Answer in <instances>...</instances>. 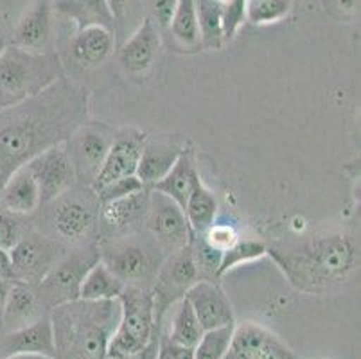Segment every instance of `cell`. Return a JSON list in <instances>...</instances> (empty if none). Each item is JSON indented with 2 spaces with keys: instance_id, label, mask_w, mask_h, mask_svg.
Wrapping results in <instances>:
<instances>
[{
  "instance_id": "6da1fadb",
  "label": "cell",
  "mask_w": 361,
  "mask_h": 359,
  "mask_svg": "<svg viewBox=\"0 0 361 359\" xmlns=\"http://www.w3.org/2000/svg\"><path fill=\"white\" fill-rule=\"evenodd\" d=\"M90 121V92L67 75L16 107L0 111V194L9 178Z\"/></svg>"
},
{
  "instance_id": "7a4b0ae2",
  "label": "cell",
  "mask_w": 361,
  "mask_h": 359,
  "mask_svg": "<svg viewBox=\"0 0 361 359\" xmlns=\"http://www.w3.org/2000/svg\"><path fill=\"white\" fill-rule=\"evenodd\" d=\"M297 291L329 295L354 281L360 269V239L347 230H327L266 245Z\"/></svg>"
},
{
  "instance_id": "3957f363",
  "label": "cell",
  "mask_w": 361,
  "mask_h": 359,
  "mask_svg": "<svg viewBox=\"0 0 361 359\" xmlns=\"http://www.w3.org/2000/svg\"><path fill=\"white\" fill-rule=\"evenodd\" d=\"M121 318L119 300H74L54 308L49 320L54 359H106L108 343Z\"/></svg>"
},
{
  "instance_id": "277c9868",
  "label": "cell",
  "mask_w": 361,
  "mask_h": 359,
  "mask_svg": "<svg viewBox=\"0 0 361 359\" xmlns=\"http://www.w3.org/2000/svg\"><path fill=\"white\" fill-rule=\"evenodd\" d=\"M99 197L90 187L75 185L31 216L38 232L54 239L65 250L97 243Z\"/></svg>"
},
{
  "instance_id": "5b68a950",
  "label": "cell",
  "mask_w": 361,
  "mask_h": 359,
  "mask_svg": "<svg viewBox=\"0 0 361 359\" xmlns=\"http://www.w3.org/2000/svg\"><path fill=\"white\" fill-rule=\"evenodd\" d=\"M101 262L124 288L153 289L166 253L144 229L97 241Z\"/></svg>"
},
{
  "instance_id": "8992f818",
  "label": "cell",
  "mask_w": 361,
  "mask_h": 359,
  "mask_svg": "<svg viewBox=\"0 0 361 359\" xmlns=\"http://www.w3.org/2000/svg\"><path fill=\"white\" fill-rule=\"evenodd\" d=\"M65 78V67L58 52L22 51L13 45L0 56V111L36 97Z\"/></svg>"
},
{
  "instance_id": "52a82bcc",
  "label": "cell",
  "mask_w": 361,
  "mask_h": 359,
  "mask_svg": "<svg viewBox=\"0 0 361 359\" xmlns=\"http://www.w3.org/2000/svg\"><path fill=\"white\" fill-rule=\"evenodd\" d=\"M121 318L116 332L110 338L106 359H121L144 351L159 329L155 325V302L151 289L124 288L117 298Z\"/></svg>"
},
{
  "instance_id": "ba28073f",
  "label": "cell",
  "mask_w": 361,
  "mask_h": 359,
  "mask_svg": "<svg viewBox=\"0 0 361 359\" xmlns=\"http://www.w3.org/2000/svg\"><path fill=\"white\" fill-rule=\"evenodd\" d=\"M99 261L97 243L68 248L44 276V281L36 286L42 305L51 312L54 308L80 300V289L85 276Z\"/></svg>"
},
{
  "instance_id": "9c48e42d",
  "label": "cell",
  "mask_w": 361,
  "mask_h": 359,
  "mask_svg": "<svg viewBox=\"0 0 361 359\" xmlns=\"http://www.w3.org/2000/svg\"><path fill=\"white\" fill-rule=\"evenodd\" d=\"M117 131L119 130L106 123L87 121L63 144L65 153L74 167L78 185L92 187L103 167L111 144L116 140Z\"/></svg>"
},
{
  "instance_id": "30bf717a",
  "label": "cell",
  "mask_w": 361,
  "mask_h": 359,
  "mask_svg": "<svg viewBox=\"0 0 361 359\" xmlns=\"http://www.w3.org/2000/svg\"><path fill=\"white\" fill-rule=\"evenodd\" d=\"M200 281L198 272L192 262L191 250H178L169 253L164 259L157 281L153 284V302H155V325L162 329V320L171 308H175L180 300H183L187 291Z\"/></svg>"
},
{
  "instance_id": "8fae6325",
  "label": "cell",
  "mask_w": 361,
  "mask_h": 359,
  "mask_svg": "<svg viewBox=\"0 0 361 359\" xmlns=\"http://www.w3.org/2000/svg\"><path fill=\"white\" fill-rule=\"evenodd\" d=\"M65 252L67 250L63 246L58 245L45 233L38 232L36 229L29 230L18 241V245L9 252L13 279L15 282L36 288Z\"/></svg>"
},
{
  "instance_id": "7c38bea8",
  "label": "cell",
  "mask_w": 361,
  "mask_h": 359,
  "mask_svg": "<svg viewBox=\"0 0 361 359\" xmlns=\"http://www.w3.org/2000/svg\"><path fill=\"white\" fill-rule=\"evenodd\" d=\"M144 230L159 243L166 255L187 248L192 241L185 212L173 200L155 190H151Z\"/></svg>"
},
{
  "instance_id": "4fadbf2b",
  "label": "cell",
  "mask_w": 361,
  "mask_h": 359,
  "mask_svg": "<svg viewBox=\"0 0 361 359\" xmlns=\"http://www.w3.org/2000/svg\"><path fill=\"white\" fill-rule=\"evenodd\" d=\"M223 359H302L270 329L255 322L234 325L231 347Z\"/></svg>"
},
{
  "instance_id": "5bb4252c",
  "label": "cell",
  "mask_w": 361,
  "mask_h": 359,
  "mask_svg": "<svg viewBox=\"0 0 361 359\" xmlns=\"http://www.w3.org/2000/svg\"><path fill=\"white\" fill-rule=\"evenodd\" d=\"M146 138V133L133 130V128L117 131L116 140L111 144L110 151L104 158L103 167H101L99 174L96 176L90 189L94 193H99L101 189L117 182V180L135 176Z\"/></svg>"
},
{
  "instance_id": "9a60e30c",
  "label": "cell",
  "mask_w": 361,
  "mask_h": 359,
  "mask_svg": "<svg viewBox=\"0 0 361 359\" xmlns=\"http://www.w3.org/2000/svg\"><path fill=\"white\" fill-rule=\"evenodd\" d=\"M27 166L35 176L36 183H38L42 205L52 202L58 196L71 190L72 187L78 185L74 167H72L71 160L65 153L63 144L51 147L40 157H36Z\"/></svg>"
},
{
  "instance_id": "2e32d148",
  "label": "cell",
  "mask_w": 361,
  "mask_h": 359,
  "mask_svg": "<svg viewBox=\"0 0 361 359\" xmlns=\"http://www.w3.org/2000/svg\"><path fill=\"white\" fill-rule=\"evenodd\" d=\"M151 189H144L131 196L116 200V202L103 203L99 210V229H97V241L106 237L119 236V233L133 232L144 229L147 205H149Z\"/></svg>"
},
{
  "instance_id": "e0dca14e",
  "label": "cell",
  "mask_w": 361,
  "mask_h": 359,
  "mask_svg": "<svg viewBox=\"0 0 361 359\" xmlns=\"http://www.w3.org/2000/svg\"><path fill=\"white\" fill-rule=\"evenodd\" d=\"M11 45L36 54L54 52V24L51 2H36L11 31Z\"/></svg>"
},
{
  "instance_id": "ac0fdd59",
  "label": "cell",
  "mask_w": 361,
  "mask_h": 359,
  "mask_svg": "<svg viewBox=\"0 0 361 359\" xmlns=\"http://www.w3.org/2000/svg\"><path fill=\"white\" fill-rule=\"evenodd\" d=\"M203 331L234 325V309L218 282L198 281L185 295Z\"/></svg>"
},
{
  "instance_id": "d6986e66",
  "label": "cell",
  "mask_w": 361,
  "mask_h": 359,
  "mask_svg": "<svg viewBox=\"0 0 361 359\" xmlns=\"http://www.w3.org/2000/svg\"><path fill=\"white\" fill-rule=\"evenodd\" d=\"M162 47V32L151 16H146L119 49V63L128 74H144L155 63Z\"/></svg>"
},
{
  "instance_id": "ffe728a7",
  "label": "cell",
  "mask_w": 361,
  "mask_h": 359,
  "mask_svg": "<svg viewBox=\"0 0 361 359\" xmlns=\"http://www.w3.org/2000/svg\"><path fill=\"white\" fill-rule=\"evenodd\" d=\"M183 151H185V146L176 137L167 135V137L146 138L135 176L142 182L144 187L151 189L167 176Z\"/></svg>"
},
{
  "instance_id": "44dd1931",
  "label": "cell",
  "mask_w": 361,
  "mask_h": 359,
  "mask_svg": "<svg viewBox=\"0 0 361 359\" xmlns=\"http://www.w3.org/2000/svg\"><path fill=\"white\" fill-rule=\"evenodd\" d=\"M116 51V35L101 25H92L75 31L68 42V56L81 71H90L103 65Z\"/></svg>"
},
{
  "instance_id": "7402d4cb",
  "label": "cell",
  "mask_w": 361,
  "mask_h": 359,
  "mask_svg": "<svg viewBox=\"0 0 361 359\" xmlns=\"http://www.w3.org/2000/svg\"><path fill=\"white\" fill-rule=\"evenodd\" d=\"M44 316H49V311L42 305L36 288L22 282H13L4 312L0 318V334L27 327L42 320Z\"/></svg>"
},
{
  "instance_id": "603a6c76",
  "label": "cell",
  "mask_w": 361,
  "mask_h": 359,
  "mask_svg": "<svg viewBox=\"0 0 361 359\" xmlns=\"http://www.w3.org/2000/svg\"><path fill=\"white\" fill-rule=\"evenodd\" d=\"M13 354H40L54 359V336L49 316L24 329L0 334V359Z\"/></svg>"
},
{
  "instance_id": "cb8c5ba5",
  "label": "cell",
  "mask_w": 361,
  "mask_h": 359,
  "mask_svg": "<svg viewBox=\"0 0 361 359\" xmlns=\"http://www.w3.org/2000/svg\"><path fill=\"white\" fill-rule=\"evenodd\" d=\"M200 185H202V180H200L192 153L191 151H183L182 157L178 158V162L173 166L167 176L151 187V190L164 194L169 200H173L180 209L185 210L187 200L191 197V194Z\"/></svg>"
},
{
  "instance_id": "d4e9b609",
  "label": "cell",
  "mask_w": 361,
  "mask_h": 359,
  "mask_svg": "<svg viewBox=\"0 0 361 359\" xmlns=\"http://www.w3.org/2000/svg\"><path fill=\"white\" fill-rule=\"evenodd\" d=\"M40 190L29 166L16 171L0 194V207L13 214L32 216L40 209Z\"/></svg>"
},
{
  "instance_id": "484cf974",
  "label": "cell",
  "mask_w": 361,
  "mask_h": 359,
  "mask_svg": "<svg viewBox=\"0 0 361 359\" xmlns=\"http://www.w3.org/2000/svg\"><path fill=\"white\" fill-rule=\"evenodd\" d=\"M52 11L67 16L74 22L78 31L92 25H101L114 32V15L110 2L106 0H72V2H54Z\"/></svg>"
},
{
  "instance_id": "4316f807",
  "label": "cell",
  "mask_w": 361,
  "mask_h": 359,
  "mask_svg": "<svg viewBox=\"0 0 361 359\" xmlns=\"http://www.w3.org/2000/svg\"><path fill=\"white\" fill-rule=\"evenodd\" d=\"M123 291V282L99 261L85 276L80 289V298L92 302L117 300Z\"/></svg>"
},
{
  "instance_id": "83f0119b",
  "label": "cell",
  "mask_w": 361,
  "mask_h": 359,
  "mask_svg": "<svg viewBox=\"0 0 361 359\" xmlns=\"http://www.w3.org/2000/svg\"><path fill=\"white\" fill-rule=\"evenodd\" d=\"M183 212H185L187 223L191 226L192 237L202 236L214 225L216 214H218V202H216L214 194L202 183L187 200Z\"/></svg>"
},
{
  "instance_id": "f1b7e54d",
  "label": "cell",
  "mask_w": 361,
  "mask_h": 359,
  "mask_svg": "<svg viewBox=\"0 0 361 359\" xmlns=\"http://www.w3.org/2000/svg\"><path fill=\"white\" fill-rule=\"evenodd\" d=\"M203 332L205 331L200 325L191 304L183 298L175 305V312H173V318H171V329L164 336L173 343L180 345V347L195 348Z\"/></svg>"
},
{
  "instance_id": "f546056e",
  "label": "cell",
  "mask_w": 361,
  "mask_h": 359,
  "mask_svg": "<svg viewBox=\"0 0 361 359\" xmlns=\"http://www.w3.org/2000/svg\"><path fill=\"white\" fill-rule=\"evenodd\" d=\"M202 47L219 51L225 45L221 29V0H196Z\"/></svg>"
},
{
  "instance_id": "4dcf8cb0",
  "label": "cell",
  "mask_w": 361,
  "mask_h": 359,
  "mask_svg": "<svg viewBox=\"0 0 361 359\" xmlns=\"http://www.w3.org/2000/svg\"><path fill=\"white\" fill-rule=\"evenodd\" d=\"M169 31L171 35H173V38H175L176 42H180L183 47H202L195 0H178L175 16L171 20Z\"/></svg>"
},
{
  "instance_id": "1f68e13d",
  "label": "cell",
  "mask_w": 361,
  "mask_h": 359,
  "mask_svg": "<svg viewBox=\"0 0 361 359\" xmlns=\"http://www.w3.org/2000/svg\"><path fill=\"white\" fill-rule=\"evenodd\" d=\"M189 250H191L192 262H195V268L196 272H198L200 281H218L223 253L212 248V246L205 241V236H203V233L202 236L192 237Z\"/></svg>"
},
{
  "instance_id": "d6a6232c",
  "label": "cell",
  "mask_w": 361,
  "mask_h": 359,
  "mask_svg": "<svg viewBox=\"0 0 361 359\" xmlns=\"http://www.w3.org/2000/svg\"><path fill=\"white\" fill-rule=\"evenodd\" d=\"M293 9L290 0H246V20L254 25L277 24Z\"/></svg>"
},
{
  "instance_id": "836d02e7",
  "label": "cell",
  "mask_w": 361,
  "mask_h": 359,
  "mask_svg": "<svg viewBox=\"0 0 361 359\" xmlns=\"http://www.w3.org/2000/svg\"><path fill=\"white\" fill-rule=\"evenodd\" d=\"M31 216H20L0 207V250L11 252L22 237L32 230Z\"/></svg>"
},
{
  "instance_id": "e575fe53",
  "label": "cell",
  "mask_w": 361,
  "mask_h": 359,
  "mask_svg": "<svg viewBox=\"0 0 361 359\" xmlns=\"http://www.w3.org/2000/svg\"><path fill=\"white\" fill-rule=\"evenodd\" d=\"M235 325V324H234ZM234 325L205 331L195 347V359H223L231 347Z\"/></svg>"
},
{
  "instance_id": "d590c367",
  "label": "cell",
  "mask_w": 361,
  "mask_h": 359,
  "mask_svg": "<svg viewBox=\"0 0 361 359\" xmlns=\"http://www.w3.org/2000/svg\"><path fill=\"white\" fill-rule=\"evenodd\" d=\"M262 255H266V243L257 241V239H239L231 250H226L223 253L221 266H219V276L225 275L226 272H231L235 266L243 264V262L261 259Z\"/></svg>"
},
{
  "instance_id": "8d00e7d4",
  "label": "cell",
  "mask_w": 361,
  "mask_h": 359,
  "mask_svg": "<svg viewBox=\"0 0 361 359\" xmlns=\"http://www.w3.org/2000/svg\"><path fill=\"white\" fill-rule=\"evenodd\" d=\"M246 22V0H225L221 2L223 42H232L241 25Z\"/></svg>"
},
{
  "instance_id": "74e56055",
  "label": "cell",
  "mask_w": 361,
  "mask_h": 359,
  "mask_svg": "<svg viewBox=\"0 0 361 359\" xmlns=\"http://www.w3.org/2000/svg\"><path fill=\"white\" fill-rule=\"evenodd\" d=\"M144 189H146V187L142 185V182H140L139 178L130 176V178H123V180H117V182L110 183V185H106L104 189H101L99 193L96 194L97 197H99V203L103 205V203L123 200V197H128L131 196V194L140 193V190Z\"/></svg>"
},
{
  "instance_id": "f35d334b",
  "label": "cell",
  "mask_w": 361,
  "mask_h": 359,
  "mask_svg": "<svg viewBox=\"0 0 361 359\" xmlns=\"http://www.w3.org/2000/svg\"><path fill=\"white\" fill-rule=\"evenodd\" d=\"M203 236H205V241L209 243L212 248L218 250V252H221V253H225L226 250H231L232 246H234L235 243L241 239V237H239V233L235 232L234 226L216 225V223L211 226V229L207 230Z\"/></svg>"
},
{
  "instance_id": "ab89813d",
  "label": "cell",
  "mask_w": 361,
  "mask_h": 359,
  "mask_svg": "<svg viewBox=\"0 0 361 359\" xmlns=\"http://www.w3.org/2000/svg\"><path fill=\"white\" fill-rule=\"evenodd\" d=\"M157 359H195V348L180 347V345L173 343V341L167 340L162 332L160 334Z\"/></svg>"
},
{
  "instance_id": "60d3db41",
  "label": "cell",
  "mask_w": 361,
  "mask_h": 359,
  "mask_svg": "<svg viewBox=\"0 0 361 359\" xmlns=\"http://www.w3.org/2000/svg\"><path fill=\"white\" fill-rule=\"evenodd\" d=\"M176 4L178 0H160L153 4V11H151V18L157 24L159 29H167L171 25V20L175 16Z\"/></svg>"
},
{
  "instance_id": "b9f144b4",
  "label": "cell",
  "mask_w": 361,
  "mask_h": 359,
  "mask_svg": "<svg viewBox=\"0 0 361 359\" xmlns=\"http://www.w3.org/2000/svg\"><path fill=\"white\" fill-rule=\"evenodd\" d=\"M160 334H162V331H159L155 336H153V340L149 341V345H147V347L144 348V351L137 352V354L126 355V358H121V359H157V352H159Z\"/></svg>"
},
{
  "instance_id": "7bdbcfd3",
  "label": "cell",
  "mask_w": 361,
  "mask_h": 359,
  "mask_svg": "<svg viewBox=\"0 0 361 359\" xmlns=\"http://www.w3.org/2000/svg\"><path fill=\"white\" fill-rule=\"evenodd\" d=\"M11 31L13 29L9 28L8 20L0 15V56L4 54L6 49L11 45Z\"/></svg>"
},
{
  "instance_id": "ee69618b",
  "label": "cell",
  "mask_w": 361,
  "mask_h": 359,
  "mask_svg": "<svg viewBox=\"0 0 361 359\" xmlns=\"http://www.w3.org/2000/svg\"><path fill=\"white\" fill-rule=\"evenodd\" d=\"M0 279L15 282V279H13L11 257H9V252H6V250H0Z\"/></svg>"
},
{
  "instance_id": "f6af8a7d",
  "label": "cell",
  "mask_w": 361,
  "mask_h": 359,
  "mask_svg": "<svg viewBox=\"0 0 361 359\" xmlns=\"http://www.w3.org/2000/svg\"><path fill=\"white\" fill-rule=\"evenodd\" d=\"M11 281H6V279H0V318H2V312H4L6 302H8L9 291H11Z\"/></svg>"
},
{
  "instance_id": "bcb514c9",
  "label": "cell",
  "mask_w": 361,
  "mask_h": 359,
  "mask_svg": "<svg viewBox=\"0 0 361 359\" xmlns=\"http://www.w3.org/2000/svg\"><path fill=\"white\" fill-rule=\"evenodd\" d=\"M4 359H52V358H47V355H40V354H13Z\"/></svg>"
}]
</instances>
